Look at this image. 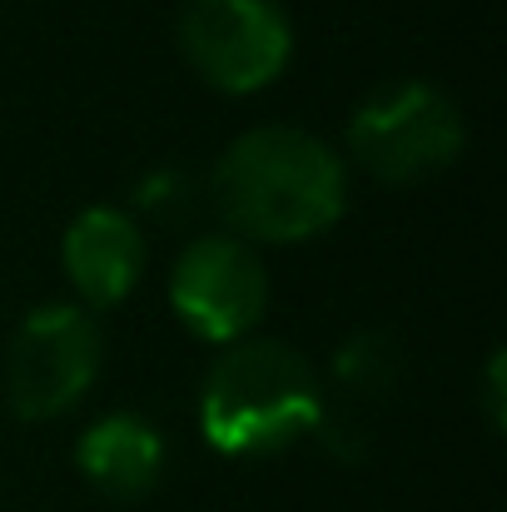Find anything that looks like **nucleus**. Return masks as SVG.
<instances>
[{"mask_svg": "<svg viewBox=\"0 0 507 512\" xmlns=\"http://www.w3.org/2000/svg\"><path fill=\"white\" fill-rule=\"evenodd\" d=\"M463 140L468 130H463L458 105L423 80L378 90L348 120L353 160L388 184H413V179L448 170L463 155Z\"/></svg>", "mask_w": 507, "mask_h": 512, "instance_id": "nucleus-3", "label": "nucleus"}, {"mask_svg": "<svg viewBox=\"0 0 507 512\" xmlns=\"http://www.w3.org/2000/svg\"><path fill=\"white\" fill-rule=\"evenodd\" d=\"M100 329L85 309L75 304H45L35 309L20 334L10 343L5 358V398L15 408V418H60L65 408H75L95 373H100Z\"/></svg>", "mask_w": 507, "mask_h": 512, "instance_id": "nucleus-4", "label": "nucleus"}, {"mask_svg": "<svg viewBox=\"0 0 507 512\" xmlns=\"http://www.w3.org/2000/svg\"><path fill=\"white\" fill-rule=\"evenodd\" d=\"M214 204L249 239H314L343 214V160L294 125H259L219 155Z\"/></svg>", "mask_w": 507, "mask_h": 512, "instance_id": "nucleus-1", "label": "nucleus"}, {"mask_svg": "<svg viewBox=\"0 0 507 512\" xmlns=\"http://www.w3.org/2000/svg\"><path fill=\"white\" fill-rule=\"evenodd\" d=\"M169 304L199 339L234 343L264 319L269 274L249 244L229 234H209L179 254L169 279Z\"/></svg>", "mask_w": 507, "mask_h": 512, "instance_id": "nucleus-6", "label": "nucleus"}, {"mask_svg": "<svg viewBox=\"0 0 507 512\" xmlns=\"http://www.w3.org/2000/svg\"><path fill=\"white\" fill-rule=\"evenodd\" d=\"M65 274L100 309L130 299V289L145 274V234H140V224L125 209H105V204L85 209L65 229Z\"/></svg>", "mask_w": 507, "mask_h": 512, "instance_id": "nucleus-7", "label": "nucleus"}, {"mask_svg": "<svg viewBox=\"0 0 507 512\" xmlns=\"http://www.w3.org/2000/svg\"><path fill=\"white\" fill-rule=\"evenodd\" d=\"M75 463L100 493L130 503V498H145L160 483L165 438L135 413H110L95 428H85V438L75 448Z\"/></svg>", "mask_w": 507, "mask_h": 512, "instance_id": "nucleus-8", "label": "nucleus"}, {"mask_svg": "<svg viewBox=\"0 0 507 512\" xmlns=\"http://www.w3.org/2000/svg\"><path fill=\"white\" fill-rule=\"evenodd\" d=\"M334 378H338L343 393H358V398H378V393H388L393 378H398V348H393V339L378 334V329L353 334V339L338 348Z\"/></svg>", "mask_w": 507, "mask_h": 512, "instance_id": "nucleus-9", "label": "nucleus"}, {"mask_svg": "<svg viewBox=\"0 0 507 512\" xmlns=\"http://www.w3.org/2000/svg\"><path fill=\"white\" fill-rule=\"evenodd\" d=\"M483 408H488V423L503 428V353L488 358V398H483Z\"/></svg>", "mask_w": 507, "mask_h": 512, "instance_id": "nucleus-11", "label": "nucleus"}, {"mask_svg": "<svg viewBox=\"0 0 507 512\" xmlns=\"http://www.w3.org/2000/svg\"><path fill=\"white\" fill-rule=\"evenodd\" d=\"M324 423V388L299 348L279 339L234 343L204 378L199 428L214 453H279Z\"/></svg>", "mask_w": 507, "mask_h": 512, "instance_id": "nucleus-2", "label": "nucleus"}, {"mask_svg": "<svg viewBox=\"0 0 507 512\" xmlns=\"http://www.w3.org/2000/svg\"><path fill=\"white\" fill-rule=\"evenodd\" d=\"M194 204V189L179 170H155L135 184V209L155 214V219H179Z\"/></svg>", "mask_w": 507, "mask_h": 512, "instance_id": "nucleus-10", "label": "nucleus"}, {"mask_svg": "<svg viewBox=\"0 0 507 512\" xmlns=\"http://www.w3.org/2000/svg\"><path fill=\"white\" fill-rule=\"evenodd\" d=\"M179 45L209 85L249 95L289 65L294 30L274 0H189L179 15Z\"/></svg>", "mask_w": 507, "mask_h": 512, "instance_id": "nucleus-5", "label": "nucleus"}]
</instances>
